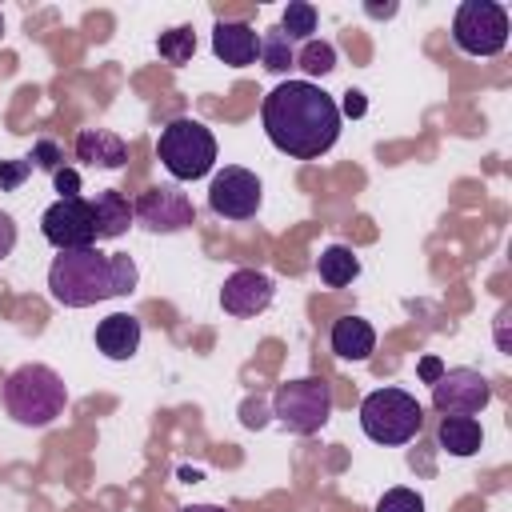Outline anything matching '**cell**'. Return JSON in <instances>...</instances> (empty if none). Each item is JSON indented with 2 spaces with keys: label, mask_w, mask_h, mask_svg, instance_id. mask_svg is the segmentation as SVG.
I'll return each mask as SVG.
<instances>
[{
  "label": "cell",
  "mask_w": 512,
  "mask_h": 512,
  "mask_svg": "<svg viewBox=\"0 0 512 512\" xmlns=\"http://www.w3.org/2000/svg\"><path fill=\"white\" fill-rule=\"evenodd\" d=\"M260 120L268 140L292 160H316L340 136V104L312 80L276 84L260 104Z\"/></svg>",
  "instance_id": "cell-1"
},
{
  "label": "cell",
  "mask_w": 512,
  "mask_h": 512,
  "mask_svg": "<svg viewBox=\"0 0 512 512\" xmlns=\"http://www.w3.org/2000/svg\"><path fill=\"white\" fill-rule=\"evenodd\" d=\"M48 292L64 308H88L112 296L136 292V264L124 252H100L80 248V252H60L48 268Z\"/></svg>",
  "instance_id": "cell-2"
},
{
  "label": "cell",
  "mask_w": 512,
  "mask_h": 512,
  "mask_svg": "<svg viewBox=\"0 0 512 512\" xmlns=\"http://www.w3.org/2000/svg\"><path fill=\"white\" fill-rule=\"evenodd\" d=\"M0 396H4L8 416L16 424H24V428H48L56 416H64V404H68V388H64V380L48 364L16 368L4 380Z\"/></svg>",
  "instance_id": "cell-3"
},
{
  "label": "cell",
  "mask_w": 512,
  "mask_h": 512,
  "mask_svg": "<svg viewBox=\"0 0 512 512\" xmlns=\"http://www.w3.org/2000/svg\"><path fill=\"white\" fill-rule=\"evenodd\" d=\"M156 156H160V164L168 168L172 180H200L216 164V136L200 120L180 116L160 132Z\"/></svg>",
  "instance_id": "cell-4"
},
{
  "label": "cell",
  "mask_w": 512,
  "mask_h": 512,
  "mask_svg": "<svg viewBox=\"0 0 512 512\" xmlns=\"http://www.w3.org/2000/svg\"><path fill=\"white\" fill-rule=\"evenodd\" d=\"M420 404L404 388H376L360 404V428L376 444H408L420 432Z\"/></svg>",
  "instance_id": "cell-5"
},
{
  "label": "cell",
  "mask_w": 512,
  "mask_h": 512,
  "mask_svg": "<svg viewBox=\"0 0 512 512\" xmlns=\"http://www.w3.org/2000/svg\"><path fill=\"white\" fill-rule=\"evenodd\" d=\"M272 416L288 432H296V436L320 432L328 424V416H332V388H328V380L304 376V380L280 384L276 396H272Z\"/></svg>",
  "instance_id": "cell-6"
},
{
  "label": "cell",
  "mask_w": 512,
  "mask_h": 512,
  "mask_svg": "<svg viewBox=\"0 0 512 512\" xmlns=\"http://www.w3.org/2000/svg\"><path fill=\"white\" fill-rule=\"evenodd\" d=\"M452 40L468 56H496L508 44V12L496 0H464L452 20Z\"/></svg>",
  "instance_id": "cell-7"
},
{
  "label": "cell",
  "mask_w": 512,
  "mask_h": 512,
  "mask_svg": "<svg viewBox=\"0 0 512 512\" xmlns=\"http://www.w3.org/2000/svg\"><path fill=\"white\" fill-rule=\"evenodd\" d=\"M40 228H44V240H48L56 252L92 248V244H96V212H92V200L72 196V200L48 204L44 216H40Z\"/></svg>",
  "instance_id": "cell-8"
},
{
  "label": "cell",
  "mask_w": 512,
  "mask_h": 512,
  "mask_svg": "<svg viewBox=\"0 0 512 512\" xmlns=\"http://www.w3.org/2000/svg\"><path fill=\"white\" fill-rule=\"evenodd\" d=\"M492 404V384L476 368H444L432 384V408L440 416H476Z\"/></svg>",
  "instance_id": "cell-9"
},
{
  "label": "cell",
  "mask_w": 512,
  "mask_h": 512,
  "mask_svg": "<svg viewBox=\"0 0 512 512\" xmlns=\"http://www.w3.org/2000/svg\"><path fill=\"white\" fill-rule=\"evenodd\" d=\"M260 200H264V188L256 180V172L240 168V164H228L212 176L208 184V208L224 220H248L260 212Z\"/></svg>",
  "instance_id": "cell-10"
},
{
  "label": "cell",
  "mask_w": 512,
  "mask_h": 512,
  "mask_svg": "<svg viewBox=\"0 0 512 512\" xmlns=\"http://www.w3.org/2000/svg\"><path fill=\"white\" fill-rule=\"evenodd\" d=\"M132 220L144 224L148 232H180L196 220L192 212V200L180 192V188H148L136 204H132Z\"/></svg>",
  "instance_id": "cell-11"
},
{
  "label": "cell",
  "mask_w": 512,
  "mask_h": 512,
  "mask_svg": "<svg viewBox=\"0 0 512 512\" xmlns=\"http://www.w3.org/2000/svg\"><path fill=\"white\" fill-rule=\"evenodd\" d=\"M272 296H276V288H272V280L264 276V272H256V268H240V272H232L228 280H224V288H220V308L228 312V316H260L268 304H272Z\"/></svg>",
  "instance_id": "cell-12"
},
{
  "label": "cell",
  "mask_w": 512,
  "mask_h": 512,
  "mask_svg": "<svg viewBox=\"0 0 512 512\" xmlns=\"http://www.w3.org/2000/svg\"><path fill=\"white\" fill-rule=\"evenodd\" d=\"M212 52L228 68H248L260 56V36L244 20H216V28H212Z\"/></svg>",
  "instance_id": "cell-13"
},
{
  "label": "cell",
  "mask_w": 512,
  "mask_h": 512,
  "mask_svg": "<svg viewBox=\"0 0 512 512\" xmlns=\"http://www.w3.org/2000/svg\"><path fill=\"white\" fill-rule=\"evenodd\" d=\"M96 348L108 360H132L140 348V320L132 312H112L96 324Z\"/></svg>",
  "instance_id": "cell-14"
},
{
  "label": "cell",
  "mask_w": 512,
  "mask_h": 512,
  "mask_svg": "<svg viewBox=\"0 0 512 512\" xmlns=\"http://www.w3.org/2000/svg\"><path fill=\"white\" fill-rule=\"evenodd\" d=\"M76 160H84L92 168H124L128 144L108 128H84L76 136Z\"/></svg>",
  "instance_id": "cell-15"
},
{
  "label": "cell",
  "mask_w": 512,
  "mask_h": 512,
  "mask_svg": "<svg viewBox=\"0 0 512 512\" xmlns=\"http://www.w3.org/2000/svg\"><path fill=\"white\" fill-rule=\"evenodd\" d=\"M328 344L340 360H368L376 348V328L364 316H340L328 332Z\"/></svg>",
  "instance_id": "cell-16"
},
{
  "label": "cell",
  "mask_w": 512,
  "mask_h": 512,
  "mask_svg": "<svg viewBox=\"0 0 512 512\" xmlns=\"http://www.w3.org/2000/svg\"><path fill=\"white\" fill-rule=\"evenodd\" d=\"M436 440L452 456H476L480 444H484V428H480L476 416H444L440 428H436Z\"/></svg>",
  "instance_id": "cell-17"
},
{
  "label": "cell",
  "mask_w": 512,
  "mask_h": 512,
  "mask_svg": "<svg viewBox=\"0 0 512 512\" xmlns=\"http://www.w3.org/2000/svg\"><path fill=\"white\" fill-rule=\"evenodd\" d=\"M92 212H96V240H116L132 224V204L112 188L92 200Z\"/></svg>",
  "instance_id": "cell-18"
},
{
  "label": "cell",
  "mask_w": 512,
  "mask_h": 512,
  "mask_svg": "<svg viewBox=\"0 0 512 512\" xmlns=\"http://www.w3.org/2000/svg\"><path fill=\"white\" fill-rule=\"evenodd\" d=\"M316 276H320L328 288H344V284H352V280L360 276V260H356L352 248L332 244V248L320 252V260H316Z\"/></svg>",
  "instance_id": "cell-19"
},
{
  "label": "cell",
  "mask_w": 512,
  "mask_h": 512,
  "mask_svg": "<svg viewBox=\"0 0 512 512\" xmlns=\"http://www.w3.org/2000/svg\"><path fill=\"white\" fill-rule=\"evenodd\" d=\"M260 64H264L268 72H288V68H296V44L284 36L280 24L260 36Z\"/></svg>",
  "instance_id": "cell-20"
},
{
  "label": "cell",
  "mask_w": 512,
  "mask_h": 512,
  "mask_svg": "<svg viewBox=\"0 0 512 512\" xmlns=\"http://www.w3.org/2000/svg\"><path fill=\"white\" fill-rule=\"evenodd\" d=\"M156 52H160V60H168V64H188L192 60V52H196V32L188 28V24H180V28H168V32H160V40H156Z\"/></svg>",
  "instance_id": "cell-21"
},
{
  "label": "cell",
  "mask_w": 512,
  "mask_h": 512,
  "mask_svg": "<svg viewBox=\"0 0 512 512\" xmlns=\"http://www.w3.org/2000/svg\"><path fill=\"white\" fill-rule=\"evenodd\" d=\"M280 28H284V36L296 44H304V40H312V32H316V8L308 4V0H292L288 8H284V16H280Z\"/></svg>",
  "instance_id": "cell-22"
},
{
  "label": "cell",
  "mask_w": 512,
  "mask_h": 512,
  "mask_svg": "<svg viewBox=\"0 0 512 512\" xmlns=\"http://www.w3.org/2000/svg\"><path fill=\"white\" fill-rule=\"evenodd\" d=\"M296 68H304L308 76H328L336 68V48L328 40H304L296 48Z\"/></svg>",
  "instance_id": "cell-23"
},
{
  "label": "cell",
  "mask_w": 512,
  "mask_h": 512,
  "mask_svg": "<svg viewBox=\"0 0 512 512\" xmlns=\"http://www.w3.org/2000/svg\"><path fill=\"white\" fill-rule=\"evenodd\" d=\"M376 512H424V496L412 488H388L376 504Z\"/></svg>",
  "instance_id": "cell-24"
},
{
  "label": "cell",
  "mask_w": 512,
  "mask_h": 512,
  "mask_svg": "<svg viewBox=\"0 0 512 512\" xmlns=\"http://www.w3.org/2000/svg\"><path fill=\"white\" fill-rule=\"evenodd\" d=\"M32 172V160H0V192H12L28 180Z\"/></svg>",
  "instance_id": "cell-25"
},
{
  "label": "cell",
  "mask_w": 512,
  "mask_h": 512,
  "mask_svg": "<svg viewBox=\"0 0 512 512\" xmlns=\"http://www.w3.org/2000/svg\"><path fill=\"white\" fill-rule=\"evenodd\" d=\"M36 168H48V172H56L60 168V160H64V152H60V144L56 140H36V148H32V156H28Z\"/></svg>",
  "instance_id": "cell-26"
},
{
  "label": "cell",
  "mask_w": 512,
  "mask_h": 512,
  "mask_svg": "<svg viewBox=\"0 0 512 512\" xmlns=\"http://www.w3.org/2000/svg\"><path fill=\"white\" fill-rule=\"evenodd\" d=\"M52 180H56V192H60V200H72V196H80V172L76 168H56L52 172Z\"/></svg>",
  "instance_id": "cell-27"
},
{
  "label": "cell",
  "mask_w": 512,
  "mask_h": 512,
  "mask_svg": "<svg viewBox=\"0 0 512 512\" xmlns=\"http://www.w3.org/2000/svg\"><path fill=\"white\" fill-rule=\"evenodd\" d=\"M240 420H244L248 428H264V424H268V412H264L260 400H244V404H240Z\"/></svg>",
  "instance_id": "cell-28"
},
{
  "label": "cell",
  "mask_w": 512,
  "mask_h": 512,
  "mask_svg": "<svg viewBox=\"0 0 512 512\" xmlns=\"http://www.w3.org/2000/svg\"><path fill=\"white\" fill-rule=\"evenodd\" d=\"M12 248H16V220L8 212H0V260L12 256Z\"/></svg>",
  "instance_id": "cell-29"
},
{
  "label": "cell",
  "mask_w": 512,
  "mask_h": 512,
  "mask_svg": "<svg viewBox=\"0 0 512 512\" xmlns=\"http://www.w3.org/2000/svg\"><path fill=\"white\" fill-rule=\"evenodd\" d=\"M416 376H420L424 384H436V380L444 376V364H440V356H424V360L416 364Z\"/></svg>",
  "instance_id": "cell-30"
},
{
  "label": "cell",
  "mask_w": 512,
  "mask_h": 512,
  "mask_svg": "<svg viewBox=\"0 0 512 512\" xmlns=\"http://www.w3.org/2000/svg\"><path fill=\"white\" fill-rule=\"evenodd\" d=\"M364 108H368V104H364V92H348L340 112H348V116H364Z\"/></svg>",
  "instance_id": "cell-31"
},
{
  "label": "cell",
  "mask_w": 512,
  "mask_h": 512,
  "mask_svg": "<svg viewBox=\"0 0 512 512\" xmlns=\"http://www.w3.org/2000/svg\"><path fill=\"white\" fill-rule=\"evenodd\" d=\"M396 4H368V16H392Z\"/></svg>",
  "instance_id": "cell-32"
},
{
  "label": "cell",
  "mask_w": 512,
  "mask_h": 512,
  "mask_svg": "<svg viewBox=\"0 0 512 512\" xmlns=\"http://www.w3.org/2000/svg\"><path fill=\"white\" fill-rule=\"evenodd\" d=\"M180 512H224L220 504H188V508H180Z\"/></svg>",
  "instance_id": "cell-33"
},
{
  "label": "cell",
  "mask_w": 512,
  "mask_h": 512,
  "mask_svg": "<svg viewBox=\"0 0 512 512\" xmlns=\"http://www.w3.org/2000/svg\"><path fill=\"white\" fill-rule=\"evenodd\" d=\"M0 32H4V20H0Z\"/></svg>",
  "instance_id": "cell-34"
}]
</instances>
